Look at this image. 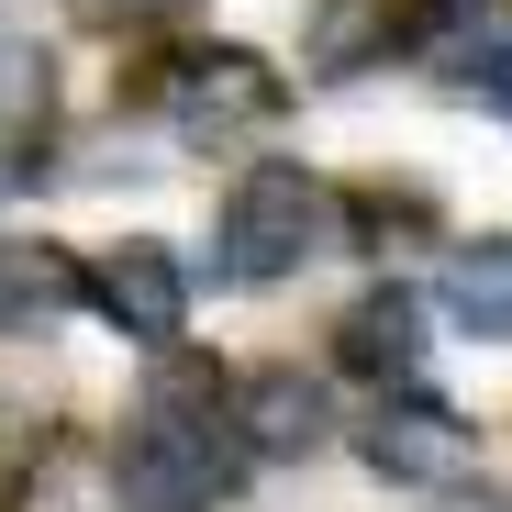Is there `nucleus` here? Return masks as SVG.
Here are the masks:
<instances>
[{
  "label": "nucleus",
  "instance_id": "obj_5",
  "mask_svg": "<svg viewBox=\"0 0 512 512\" xmlns=\"http://www.w3.org/2000/svg\"><path fill=\"white\" fill-rule=\"evenodd\" d=\"M468 457H479L468 412L423 401V390H390V412L368 423V468H379V479H401V490H446Z\"/></svg>",
  "mask_w": 512,
  "mask_h": 512
},
{
  "label": "nucleus",
  "instance_id": "obj_11",
  "mask_svg": "<svg viewBox=\"0 0 512 512\" xmlns=\"http://www.w3.org/2000/svg\"><path fill=\"white\" fill-rule=\"evenodd\" d=\"M12 512H123V490H112V468H101V457L56 446V457H34V468H23Z\"/></svg>",
  "mask_w": 512,
  "mask_h": 512
},
{
  "label": "nucleus",
  "instance_id": "obj_6",
  "mask_svg": "<svg viewBox=\"0 0 512 512\" xmlns=\"http://www.w3.org/2000/svg\"><path fill=\"white\" fill-rule=\"evenodd\" d=\"M323 435H334L323 379H301V368H245V390H234V446H245V457H312Z\"/></svg>",
  "mask_w": 512,
  "mask_h": 512
},
{
  "label": "nucleus",
  "instance_id": "obj_7",
  "mask_svg": "<svg viewBox=\"0 0 512 512\" xmlns=\"http://www.w3.org/2000/svg\"><path fill=\"white\" fill-rule=\"evenodd\" d=\"M78 301H90V268L67 245H0V334H34Z\"/></svg>",
  "mask_w": 512,
  "mask_h": 512
},
{
  "label": "nucleus",
  "instance_id": "obj_13",
  "mask_svg": "<svg viewBox=\"0 0 512 512\" xmlns=\"http://www.w3.org/2000/svg\"><path fill=\"white\" fill-rule=\"evenodd\" d=\"M435 512H512V501H490V490H446Z\"/></svg>",
  "mask_w": 512,
  "mask_h": 512
},
{
  "label": "nucleus",
  "instance_id": "obj_16",
  "mask_svg": "<svg viewBox=\"0 0 512 512\" xmlns=\"http://www.w3.org/2000/svg\"><path fill=\"white\" fill-rule=\"evenodd\" d=\"M435 12H457V0H435Z\"/></svg>",
  "mask_w": 512,
  "mask_h": 512
},
{
  "label": "nucleus",
  "instance_id": "obj_4",
  "mask_svg": "<svg viewBox=\"0 0 512 512\" xmlns=\"http://www.w3.org/2000/svg\"><path fill=\"white\" fill-rule=\"evenodd\" d=\"M90 312H101L112 334H134V346H179L190 279H179V256H167V245H112L101 268H90Z\"/></svg>",
  "mask_w": 512,
  "mask_h": 512
},
{
  "label": "nucleus",
  "instance_id": "obj_9",
  "mask_svg": "<svg viewBox=\"0 0 512 512\" xmlns=\"http://www.w3.org/2000/svg\"><path fill=\"white\" fill-rule=\"evenodd\" d=\"M446 323L479 334V346H512V234L468 245L457 268H446Z\"/></svg>",
  "mask_w": 512,
  "mask_h": 512
},
{
  "label": "nucleus",
  "instance_id": "obj_2",
  "mask_svg": "<svg viewBox=\"0 0 512 512\" xmlns=\"http://www.w3.org/2000/svg\"><path fill=\"white\" fill-rule=\"evenodd\" d=\"M312 234H323V179L312 167H256V179H234V201H223L212 256H223L234 290H268V279H290L312 256Z\"/></svg>",
  "mask_w": 512,
  "mask_h": 512
},
{
  "label": "nucleus",
  "instance_id": "obj_12",
  "mask_svg": "<svg viewBox=\"0 0 512 512\" xmlns=\"http://www.w3.org/2000/svg\"><path fill=\"white\" fill-rule=\"evenodd\" d=\"M45 112H56V67H45V45H34V34H0V145H34Z\"/></svg>",
  "mask_w": 512,
  "mask_h": 512
},
{
  "label": "nucleus",
  "instance_id": "obj_14",
  "mask_svg": "<svg viewBox=\"0 0 512 512\" xmlns=\"http://www.w3.org/2000/svg\"><path fill=\"white\" fill-rule=\"evenodd\" d=\"M67 12H78V23H123L134 0H67Z\"/></svg>",
  "mask_w": 512,
  "mask_h": 512
},
{
  "label": "nucleus",
  "instance_id": "obj_3",
  "mask_svg": "<svg viewBox=\"0 0 512 512\" xmlns=\"http://www.w3.org/2000/svg\"><path fill=\"white\" fill-rule=\"evenodd\" d=\"M145 101L179 123V134H234V123H268L279 112V67L245 56V45H179V56L145 78Z\"/></svg>",
  "mask_w": 512,
  "mask_h": 512
},
{
  "label": "nucleus",
  "instance_id": "obj_8",
  "mask_svg": "<svg viewBox=\"0 0 512 512\" xmlns=\"http://www.w3.org/2000/svg\"><path fill=\"white\" fill-rule=\"evenodd\" d=\"M423 357V312L401 301V290H368L346 323H334V368H357V379H390V368H412Z\"/></svg>",
  "mask_w": 512,
  "mask_h": 512
},
{
  "label": "nucleus",
  "instance_id": "obj_1",
  "mask_svg": "<svg viewBox=\"0 0 512 512\" xmlns=\"http://www.w3.org/2000/svg\"><path fill=\"white\" fill-rule=\"evenodd\" d=\"M234 468H245L234 457V412L212 401V379L167 368L145 390V412H134L123 457H112V490H123V512H201V501L234 490Z\"/></svg>",
  "mask_w": 512,
  "mask_h": 512
},
{
  "label": "nucleus",
  "instance_id": "obj_15",
  "mask_svg": "<svg viewBox=\"0 0 512 512\" xmlns=\"http://www.w3.org/2000/svg\"><path fill=\"white\" fill-rule=\"evenodd\" d=\"M134 12H190V0H134Z\"/></svg>",
  "mask_w": 512,
  "mask_h": 512
},
{
  "label": "nucleus",
  "instance_id": "obj_10",
  "mask_svg": "<svg viewBox=\"0 0 512 512\" xmlns=\"http://www.w3.org/2000/svg\"><path fill=\"white\" fill-rule=\"evenodd\" d=\"M390 45H401V0H323L301 67H312V78H357V67L390 56Z\"/></svg>",
  "mask_w": 512,
  "mask_h": 512
}]
</instances>
